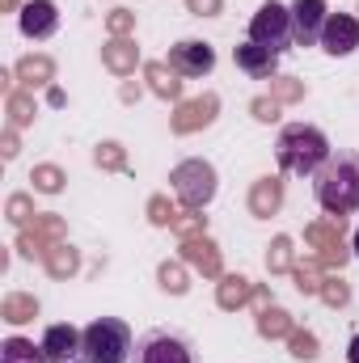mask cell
Listing matches in <instances>:
<instances>
[{
	"label": "cell",
	"mask_w": 359,
	"mask_h": 363,
	"mask_svg": "<svg viewBox=\"0 0 359 363\" xmlns=\"http://www.w3.org/2000/svg\"><path fill=\"white\" fill-rule=\"evenodd\" d=\"M317 203L326 216H347L359 207V152H330V161L313 174Z\"/></svg>",
	"instance_id": "6da1fadb"
},
{
	"label": "cell",
	"mask_w": 359,
	"mask_h": 363,
	"mask_svg": "<svg viewBox=\"0 0 359 363\" xmlns=\"http://www.w3.org/2000/svg\"><path fill=\"white\" fill-rule=\"evenodd\" d=\"M275 157H279V169L283 174H296V178H309L317 174L326 161H330V144L317 127H304V123H287L279 131V144H275Z\"/></svg>",
	"instance_id": "7a4b0ae2"
},
{
	"label": "cell",
	"mask_w": 359,
	"mask_h": 363,
	"mask_svg": "<svg viewBox=\"0 0 359 363\" xmlns=\"http://www.w3.org/2000/svg\"><path fill=\"white\" fill-rule=\"evenodd\" d=\"M131 355V330L118 317H97L85 325V342H81V359L85 363H127Z\"/></svg>",
	"instance_id": "3957f363"
},
{
	"label": "cell",
	"mask_w": 359,
	"mask_h": 363,
	"mask_svg": "<svg viewBox=\"0 0 359 363\" xmlns=\"http://www.w3.org/2000/svg\"><path fill=\"white\" fill-rule=\"evenodd\" d=\"M170 182H174L178 203L182 207H190V211H203V207L216 199V169H211L207 161H199V157L182 161L178 169L170 174Z\"/></svg>",
	"instance_id": "277c9868"
},
{
	"label": "cell",
	"mask_w": 359,
	"mask_h": 363,
	"mask_svg": "<svg viewBox=\"0 0 359 363\" xmlns=\"http://www.w3.org/2000/svg\"><path fill=\"white\" fill-rule=\"evenodd\" d=\"M250 43H258V47H267L270 55H283L296 38H292V9H283L279 0H267L258 13H254V21H250Z\"/></svg>",
	"instance_id": "5b68a950"
},
{
	"label": "cell",
	"mask_w": 359,
	"mask_h": 363,
	"mask_svg": "<svg viewBox=\"0 0 359 363\" xmlns=\"http://www.w3.org/2000/svg\"><path fill=\"white\" fill-rule=\"evenodd\" d=\"M304 241L317 250V262L321 267H343L347 262V245H343V216H330L321 224H309Z\"/></svg>",
	"instance_id": "8992f818"
},
{
	"label": "cell",
	"mask_w": 359,
	"mask_h": 363,
	"mask_svg": "<svg viewBox=\"0 0 359 363\" xmlns=\"http://www.w3.org/2000/svg\"><path fill=\"white\" fill-rule=\"evenodd\" d=\"M136 363H194V359H190V347L182 342L178 334L153 330V334L140 338V347H136Z\"/></svg>",
	"instance_id": "52a82bcc"
},
{
	"label": "cell",
	"mask_w": 359,
	"mask_h": 363,
	"mask_svg": "<svg viewBox=\"0 0 359 363\" xmlns=\"http://www.w3.org/2000/svg\"><path fill=\"white\" fill-rule=\"evenodd\" d=\"M178 77L186 81H194V77H207L211 68H216V51H211V43H199V38H186L178 43L174 51H170V60H165Z\"/></svg>",
	"instance_id": "ba28073f"
},
{
	"label": "cell",
	"mask_w": 359,
	"mask_h": 363,
	"mask_svg": "<svg viewBox=\"0 0 359 363\" xmlns=\"http://www.w3.org/2000/svg\"><path fill=\"white\" fill-rule=\"evenodd\" d=\"M330 13H326V0H296L292 4V38L300 47H313L321 43V30H326Z\"/></svg>",
	"instance_id": "9c48e42d"
},
{
	"label": "cell",
	"mask_w": 359,
	"mask_h": 363,
	"mask_svg": "<svg viewBox=\"0 0 359 363\" xmlns=\"http://www.w3.org/2000/svg\"><path fill=\"white\" fill-rule=\"evenodd\" d=\"M55 241H64V220L60 216H34V228H26L17 237V250L26 258H47V250Z\"/></svg>",
	"instance_id": "30bf717a"
},
{
	"label": "cell",
	"mask_w": 359,
	"mask_h": 363,
	"mask_svg": "<svg viewBox=\"0 0 359 363\" xmlns=\"http://www.w3.org/2000/svg\"><path fill=\"white\" fill-rule=\"evenodd\" d=\"M359 47V21L351 13H330L326 30H321V51L330 55H351Z\"/></svg>",
	"instance_id": "8fae6325"
},
{
	"label": "cell",
	"mask_w": 359,
	"mask_h": 363,
	"mask_svg": "<svg viewBox=\"0 0 359 363\" xmlns=\"http://www.w3.org/2000/svg\"><path fill=\"white\" fill-rule=\"evenodd\" d=\"M216 110H220V97L216 93H203V97H190V101H182L178 114H174V131L178 135H190V131H199V127H207L211 118H216Z\"/></svg>",
	"instance_id": "7c38bea8"
},
{
	"label": "cell",
	"mask_w": 359,
	"mask_h": 363,
	"mask_svg": "<svg viewBox=\"0 0 359 363\" xmlns=\"http://www.w3.org/2000/svg\"><path fill=\"white\" fill-rule=\"evenodd\" d=\"M81 342H85V334L72 330V325H51V330L43 334V351H47L51 363H72L81 355Z\"/></svg>",
	"instance_id": "4fadbf2b"
},
{
	"label": "cell",
	"mask_w": 359,
	"mask_h": 363,
	"mask_svg": "<svg viewBox=\"0 0 359 363\" xmlns=\"http://www.w3.org/2000/svg\"><path fill=\"white\" fill-rule=\"evenodd\" d=\"M55 26H60V9L51 0L21 4V34L26 38H47V34H55Z\"/></svg>",
	"instance_id": "5bb4252c"
},
{
	"label": "cell",
	"mask_w": 359,
	"mask_h": 363,
	"mask_svg": "<svg viewBox=\"0 0 359 363\" xmlns=\"http://www.w3.org/2000/svg\"><path fill=\"white\" fill-rule=\"evenodd\" d=\"M182 262H190L194 271H203L207 279H220V250L207 241V233L182 237Z\"/></svg>",
	"instance_id": "9a60e30c"
},
{
	"label": "cell",
	"mask_w": 359,
	"mask_h": 363,
	"mask_svg": "<svg viewBox=\"0 0 359 363\" xmlns=\"http://www.w3.org/2000/svg\"><path fill=\"white\" fill-rule=\"evenodd\" d=\"M233 60H237V68H241L245 77H254V81L275 77V64H279V55H270L267 47H258V43H241V47L233 51Z\"/></svg>",
	"instance_id": "2e32d148"
},
{
	"label": "cell",
	"mask_w": 359,
	"mask_h": 363,
	"mask_svg": "<svg viewBox=\"0 0 359 363\" xmlns=\"http://www.w3.org/2000/svg\"><path fill=\"white\" fill-rule=\"evenodd\" d=\"M101 64H106L114 77H131L136 64H140V47H136L131 38H110V43L101 47Z\"/></svg>",
	"instance_id": "e0dca14e"
},
{
	"label": "cell",
	"mask_w": 359,
	"mask_h": 363,
	"mask_svg": "<svg viewBox=\"0 0 359 363\" xmlns=\"http://www.w3.org/2000/svg\"><path fill=\"white\" fill-rule=\"evenodd\" d=\"M279 203H283V182L279 178H258L254 182V190H250V216L267 220V216L279 211Z\"/></svg>",
	"instance_id": "ac0fdd59"
},
{
	"label": "cell",
	"mask_w": 359,
	"mask_h": 363,
	"mask_svg": "<svg viewBox=\"0 0 359 363\" xmlns=\"http://www.w3.org/2000/svg\"><path fill=\"white\" fill-rule=\"evenodd\" d=\"M13 77H17L26 89H38V85H51V81H55V64H51V55H26V60L13 68Z\"/></svg>",
	"instance_id": "d6986e66"
},
{
	"label": "cell",
	"mask_w": 359,
	"mask_h": 363,
	"mask_svg": "<svg viewBox=\"0 0 359 363\" xmlns=\"http://www.w3.org/2000/svg\"><path fill=\"white\" fill-rule=\"evenodd\" d=\"M43 267H47V274H51V279H72V274L81 271V254H77L68 241H55V245L47 250Z\"/></svg>",
	"instance_id": "ffe728a7"
},
{
	"label": "cell",
	"mask_w": 359,
	"mask_h": 363,
	"mask_svg": "<svg viewBox=\"0 0 359 363\" xmlns=\"http://www.w3.org/2000/svg\"><path fill=\"white\" fill-rule=\"evenodd\" d=\"M144 77H148V89L157 93V97H165V101H174L182 93V77L165 64V60H153V64L144 68Z\"/></svg>",
	"instance_id": "44dd1931"
},
{
	"label": "cell",
	"mask_w": 359,
	"mask_h": 363,
	"mask_svg": "<svg viewBox=\"0 0 359 363\" xmlns=\"http://www.w3.org/2000/svg\"><path fill=\"white\" fill-rule=\"evenodd\" d=\"M254 296V287H250V279H241V274H220V291H216V304L224 308V313H233V308H241L245 300Z\"/></svg>",
	"instance_id": "7402d4cb"
},
{
	"label": "cell",
	"mask_w": 359,
	"mask_h": 363,
	"mask_svg": "<svg viewBox=\"0 0 359 363\" xmlns=\"http://www.w3.org/2000/svg\"><path fill=\"white\" fill-rule=\"evenodd\" d=\"M0 317H4L9 325H26V321H34V317H38V300H34V296L13 291V296H4V304H0Z\"/></svg>",
	"instance_id": "603a6c76"
},
{
	"label": "cell",
	"mask_w": 359,
	"mask_h": 363,
	"mask_svg": "<svg viewBox=\"0 0 359 363\" xmlns=\"http://www.w3.org/2000/svg\"><path fill=\"white\" fill-rule=\"evenodd\" d=\"M0 363H51V359H47L43 342L34 347L30 338H9V342L0 347Z\"/></svg>",
	"instance_id": "cb8c5ba5"
},
{
	"label": "cell",
	"mask_w": 359,
	"mask_h": 363,
	"mask_svg": "<svg viewBox=\"0 0 359 363\" xmlns=\"http://www.w3.org/2000/svg\"><path fill=\"white\" fill-rule=\"evenodd\" d=\"M292 279H296V287L304 291V296H321V262L317 258H309V262H296L292 267Z\"/></svg>",
	"instance_id": "d4e9b609"
},
{
	"label": "cell",
	"mask_w": 359,
	"mask_h": 363,
	"mask_svg": "<svg viewBox=\"0 0 359 363\" xmlns=\"http://www.w3.org/2000/svg\"><path fill=\"white\" fill-rule=\"evenodd\" d=\"M258 334H263V338H287V334H292V317L270 304V308L258 313Z\"/></svg>",
	"instance_id": "484cf974"
},
{
	"label": "cell",
	"mask_w": 359,
	"mask_h": 363,
	"mask_svg": "<svg viewBox=\"0 0 359 363\" xmlns=\"http://www.w3.org/2000/svg\"><path fill=\"white\" fill-rule=\"evenodd\" d=\"M26 123H34V97L13 89L9 93V127H26Z\"/></svg>",
	"instance_id": "4316f807"
},
{
	"label": "cell",
	"mask_w": 359,
	"mask_h": 363,
	"mask_svg": "<svg viewBox=\"0 0 359 363\" xmlns=\"http://www.w3.org/2000/svg\"><path fill=\"white\" fill-rule=\"evenodd\" d=\"M292 237H275L270 241V254H267V271L279 274V271H292Z\"/></svg>",
	"instance_id": "83f0119b"
},
{
	"label": "cell",
	"mask_w": 359,
	"mask_h": 363,
	"mask_svg": "<svg viewBox=\"0 0 359 363\" xmlns=\"http://www.w3.org/2000/svg\"><path fill=\"white\" fill-rule=\"evenodd\" d=\"M30 182H34V190H43V194H60V190H64V169H60V165H38V169L30 174Z\"/></svg>",
	"instance_id": "f1b7e54d"
},
{
	"label": "cell",
	"mask_w": 359,
	"mask_h": 363,
	"mask_svg": "<svg viewBox=\"0 0 359 363\" xmlns=\"http://www.w3.org/2000/svg\"><path fill=\"white\" fill-rule=\"evenodd\" d=\"M148 220H153L157 228H174L178 211H174V203H170L165 194H153V199H148Z\"/></svg>",
	"instance_id": "f546056e"
},
{
	"label": "cell",
	"mask_w": 359,
	"mask_h": 363,
	"mask_svg": "<svg viewBox=\"0 0 359 363\" xmlns=\"http://www.w3.org/2000/svg\"><path fill=\"white\" fill-rule=\"evenodd\" d=\"M270 97L275 101H300L304 97V81H296V77H270Z\"/></svg>",
	"instance_id": "4dcf8cb0"
},
{
	"label": "cell",
	"mask_w": 359,
	"mask_h": 363,
	"mask_svg": "<svg viewBox=\"0 0 359 363\" xmlns=\"http://www.w3.org/2000/svg\"><path fill=\"white\" fill-rule=\"evenodd\" d=\"M93 161L101 165V169H127V152H123V144H97V152H93Z\"/></svg>",
	"instance_id": "1f68e13d"
},
{
	"label": "cell",
	"mask_w": 359,
	"mask_h": 363,
	"mask_svg": "<svg viewBox=\"0 0 359 363\" xmlns=\"http://www.w3.org/2000/svg\"><path fill=\"white\" fill-rule=\"evenodd\" d=\"M157 279H161V287H165V291H174V296H182V291L190 287V283H186V271H182V262H161Z\"/></svg>",
	"instance_id": "d6a6232c"
},
{
	"label": "cell",
	"mask_w": 359,
	"mask_h": 363,
	"mask_svg": "<svg viewBox=\"0 0 359 363\" xmlns=\"http://www.w3.org/2000/svg\"><path fill=\"white\" fill-rule=\"evenodd\" d=\"M174 233L178 237H199V233H207V216H199V211H182L178 220H174Z\"/></svg>",
	"instance_id": "836d02e7"
},
{
	"label": "cell",
	"mask_w": 359,
	"mask_h": 363,
	"mask_svg": "<svg viewBox=\"0 0 359 363\" xmlns=\"http://www.w3.org/2000/svg\"><path fill=\"white\" fill-rule=\"evenodd\" d=\"M4 216H9L13 224H30V216H38V211H34V199H30V194H13L9 207H4Z\"/></svg>",
	"instance_id": "e575fe53"
},
{
	"label": "cell",
	"mask_w": 359,
	"mask_h": 363,
	"mask_svg": "<svg viewBox=\"0 0 359 363\" xmlns=\"http://www.w3.org/2000/svg\"><path fill=\"white\" fill-rule=\"evenodd\" d=\"M287 342H292V355H296V359H317V338H313L309 330H292Z\"/></svg>",
	"instance_id": "d590c367"
},
{
	"label": "cell",
	"mask_w": 359,
	"mask_h": 363,
	"mask_svg": "<svg viewBox=\"0 0 359 363\" xmlns=\"http://www.w3.org/2000/svg\"><path fill=\"white\" fill-rule=\"evenodd\" d=\"M106 26H110V34H114V38H127V34L136 30V13H127V9H114V13L106 17Z\"/></svg>",
	"instance_id": "8d00e7d4"
},
{
	"label": "cell",
	"mask_w": 359,
	"mask_h": 363,
	"mask_svg": "<svg viewBox=\"0 0 359 363\" xmlns=\"http://www.w3.org/2000/svg\"><path fill=\"white\" fill-rule=\"evenodd\" d=\"M321 300H326V304H334V308H343V304L351 300V287H347V283H338V279H326V283H321Z\"/></svg>",
	"instance_id": "74e56055"
},
{
	"label": "cell",
	"mask_w": 359,
	"mask_h": 363,
	"mask_svg": "<svg viewBox=\"0 0 359 363\" xmlns=\"http://www.w3.org/2000/svg\"><path fill=\"white\" fill-rule=\"evenodd\" d=\"M279 106H283V101H275V97H254V101H250V110H254L258 123H275V118H279Z\"/></svg>",
	"instance_id": "f35d334b"
},
{
	"label": "cell",
	"mask_w": 359,
	"mask_h": 363,
	"mask_svg": "<svg viewBox=\"0 0 359 363\" xmlns=\"http://www.w3.org/2000/svg\"><path fill=\"white\" fill-rule=\"evenodd\" d=\"M190 4V13H199V17H216L220 9H224V0H186Z\"/></svg>",
	"instance_id": "ab89813d"
},
{
	"label": "cell",
	"mask_w": 359,
	"mask_h": 363,
	"mask_svg": "<svg viewBox=\"0 0 359 363\" xmlns=\"http://www.w3.org/2000/svg\"><path fill=\"white\" fill-rule=\"evenodd\" d=\"M4 157H9V161L17 157V127H9V131H4Z\"/></svg>",
	"instance_id": "60d3db41"
},
{
	"label": "cell",
	"mask_w": 359,
	"mask_h": 363,
	"mask_svg": "<svg viewBox=\"0 0 359 363\" xmlns=\"http://www.w3.org/2000/svg\"><path fill=\"white\" fill-rule=\"evenodd\" d=\"M250 300L258 304V313H263V308H270V296H267V291H263V287H254V296H250Z\"/></svg>",
	"instance_id": "b9f144b4"
},
{
	"label": "cell",
	"mask_w": 359,
	"mask_h": 363,
	"mask_svg": "<svg viewBox=\"0 0 359 363\" xmlns=\"http://www.w3.org/2000/svg\"><path fill=\"white\" fill-rule=\"evenodd\" d=\"M347 359H351V363H359V334L351 338V347H347Z\"/></svg>",
	"instance_id": "7bdbcfd3"
},
{
	"label": "cell",
	"mask_w": 359,
	"mask_h": 363,
	"mask_svg": "<svg viewBox=\"0 0 359 363\" xmlns=\"http://www.w3.org/2000/svg\"><path fill=\"white\" fill-rule=\"evenodd\" d=\"M0 4H4V9H17V4H21V0H0Z\"/></svg>",
	"instance_id": "ee69618b"
},
{
	"label": "cell",
	"mask_w": 359,
	"mask_h": 363,
	"mask_svg": "<svg viewBox=\"0 0 359 363\" xmlns=\"http://www.w3.org/2000/svg\"><path fill=\"white\" fill-rule=\"evenodd\" d=\"M355 254H359V233H355Z\"/></svg>",
	"instance_id": "f6af8a7d"
}]
</instances>
